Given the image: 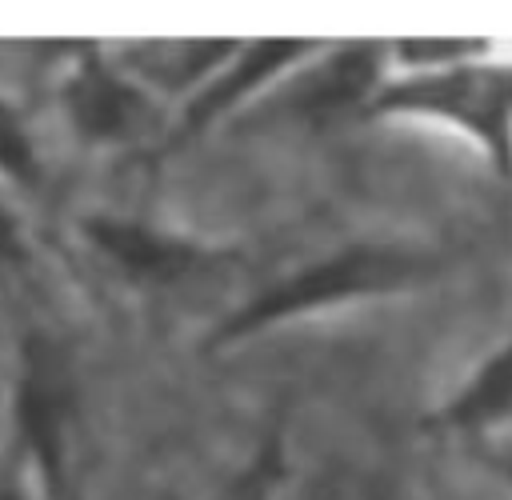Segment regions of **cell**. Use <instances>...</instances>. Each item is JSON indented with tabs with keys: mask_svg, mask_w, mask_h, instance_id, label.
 Returning a JSON list of instances; mask_svg holds the SVG:
<instances>
[{
	"mask_svg": "<svg viewBox=\"0 0 512 500\" xmlns=\"http://www.w3.org/2000/svg\"><path fill=\"white\" fill-rule=\"evenodd\" d=\"M432 268V260L416 248H400V244H348L336 248L320 260H308L284 276H276L272 284H264L252 300H244L212 336V344H232L244 340L252 332H264L272 324L320 312V308H336L348 300H364V296H384V292H400L416 280H424Z\"/></svg>",
	"mask_w": 512,
	"mask_h": 500,
	"instance_id": "obj_1",
	"label": "cell"
},
{
	"mask_svg": "<svg viewBox=\"0 0 512 500\" xmlns=\"http://www.w3.org/2000/svg\"><path fill=\"white\" fill-rule=\"evenodd\" d=\"M484 52L384 80L368 100V112L444 120L468 132L500 172H512V56L496 60Z\"/></svg>",
	"mask_w": 512,
	"mask_h": 500,
	"instance_id": "obj_2",
	"label": "cell"
},
{
	"mask_svg": "<svg viewBox=\"0 0 512 500\" xmlns=\"http://www.w3.org/2000/svg\"><path fill=\"white\" fill-rule=\"evenodd\" d=\"M60 108L72 132L96 148L140 144L160 124L156 92L136 80L120 60L100 56V48H80L60 80Z\"/></svg>",
	"mask_w": 512,
	"mask_h": 500,
	"instance_id": "obj_3",
	"label": "cell"
},
{
	"mask_svg": "<svg viewBox=\"0 0 512 500\" xmlns=\"http://www.w3.org/2000/svg\"><path fill=\"white\" fill-rule=\"evenodd\" d=\"M16 420L20 444L36 468L44 500H80L72 476V448H68V404L60 384V364L44 348H28L20 392H16Z\"/></svg>",
	"mask_w": 512,
	"mask_h": 500,
	"instance_id": "obj_4",
	"label": "cell"
},
{
	"mask_svg": "<svg viewBox=\"0 0 512 500\" xmlns=\"http://www.w3.org/2000/svg\"><path fill=\"white\" fill-rule=\"evenodd\" d=\"M84 236L132 280L140 284H172L196 268H204L212 260V248L176 236L168 228L132 220V216H108V212H92L84 220Z\"/></svg>",
	"mask_w": 512,
	"mask_h": 500,
	"instance_id": "obj_5",
	"label": "cell"
},
{
	"mask_svg": "<svg viewBox=\"0 0 512 500\" xmlns=\"http://www.w3.org/2000/svg\"><path fill=\"white\" fill-rule=\"evenodd\" d=\"M312 52H320L316 40H244L240 52L200 92H192L184 120H180V132H200L204 124H212L220 112L236 108L252 92L272 88L284 72L300 68Z\"/></svg>",
	"mask_w": 512,
	"mask_h": 500,
	"instance_id": "obj_6",
	"label": "cell"
},
{
	"mask_svg": "<svg viewBox=\"0 0 512 500\" xmlns=\"http://www.w3.org/2000/svg\"><path fill=\"white\" fill-rule=\"evenodd\" d=\"M508 416H512V344H504L472 372V380L448 400L440 420L452 428H492Z\"/></svg>",
	"mask_w": 512,
	"mask_h": 500,
	"instance_id": "obj_7",
	"label": "cell"
},
{
	"mask_svg": "<svg viewBox=\"0 0 512 500\" xmlns=\"http://www.w3.org/2000/svg\"><path fill=\"white\" fill-rule=\"evenodd\" d=\"M0 176L12 184H36L40 180L36 144L4 96H0Z\"/></svg>",
	"mask_w": 512,
	"mask_h": 500,
	"instance_id": "obj_8",
	"label": "cell"
},
{
	"mask_svg": "<svg viewBox=\"0 0 512 500\" xmlns=\"http://www.w3.org/2000/svg\"><path fill=\"white\" fill-rule=\"evenodd\" d=\"M276 480H280V444L276 436H268L264 448L224 484L220 500H276Z\"/></svg>",
	"mask_w": 512,
	"mask_h": 500,
	"instance_id": "obj_9",
	"label": "cell"
},
{
	"mask_svg": "<svg viewBox=\"0 0 512 500\" xmlns=\"http://www.w3.org/2000/svg\"><path fill=\"white\" fill-rule=\"evenodd\" d=\"M24 256V236H20V216L0 192V260H20Z\"/></svg>",
	"mask_w": 512,
	"mask_h": 500,
	"instance_id": "obj_10",
	"label": "cell"
},
{
	"mask_svg": "<svg viewBox=\"0 0 512 500\" xmlns=\"http://www.w3.org/2000/svg\"><path fill=\"white\" fill-rule=\"evenodd\" d=\"M24 468H28V452L20 448V452L4 464V472H0V500H32V496H28V476H24Z\"/></svg>",
	"mask_w": 512,
	"mask_h": 500,
	"instance_id": "obj_11",
	"label": "cell"
},
{
	"mask_svg": "<svg viewBox=\"0 0 512 500\" xmlns=\"http://www.w3.org/2000/svg\"><path fill=\"white\" fill-rule=\"evenodd\" d=\"M496 464L504 468V476H512V448H500L496 452Z\"/></svg>",
	"mask_w": 512,
	"mask_h": 500,
	"instance_id": "obj_12",
	"label": "cell"
}]
</instances>
